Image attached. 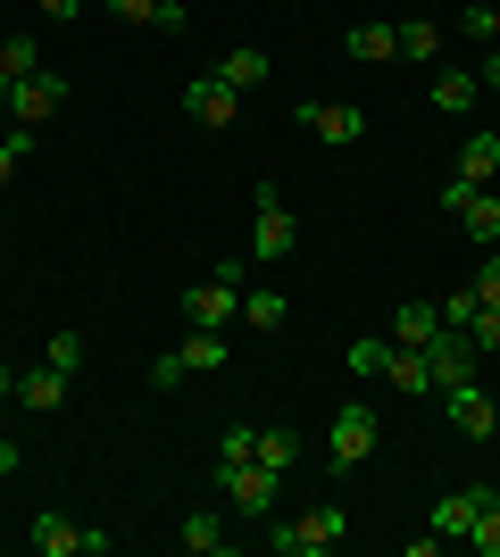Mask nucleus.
I'll use <instances>...</instances> for the list:
<instances>
[{
	"instance_id": "f257e3e1",
	"label": "nucleus",
	"mask_w": 500,
	"mask_h": 557,
	"mask_svg": "<svg viewBox=\"0 0 500 557\" xmlns=\"http://www.w3.org/2000/svg\"><path fill=\"white\" fill-rule=\"evenodd\" d=\"M292 250H301V216H292V200L276 184H259L251 191V258L276 267V258H292Z\"/></svg>"
},
{
	"instance_id": "f03ea898",
	"label": "nucleus",
	"mask_w": 500,
	"mask_h": 557,
	"mask_svg": "<svg viewBox=\"0 0 500 557\" xmlns=\"http://www.w3.org/2000/svg\"><path fill=\"white\" fill-rule=\"evenodd\" d=\"M342 541H351V516L342 508H309V516H292V524L267 516V549H284V557H333Z\"/></svg>"
},
{
	"instance_id": "7ed1b4c3",
	"label": "nucleus",
	"mask_w": 500,
	"mask_h": 557,
	"mask_svg": "<svg viewBox=\"0 0 500 557\" xmlns=\"http://www.w3.org/2000/svg\"><path fill=\"white\" fill-rule=\"evenodd\" d=\"M376 408H367V399H342V408H333V424H326V466L333 474H358V466L376 458Z\"/></svg>"
},
{
	"instance_id": "20e7f679",
	"label": "nucleus",
	"mask_w": 500,
	"mask_h": 557,
	"mask_svg": "<svg viewBox=\"0 0 500 557\" xmlns=\"http://www.w3.org/2000/svg\"><path fill=\"white\" fill-rule=\"evenodd\" d=\"M276 483H284V474H267L259 458L217 466V491H225V508H234V516H251V524H267V516H276Z\"/></svg>"
},
{
	"instance_id": "39448f33",
	"label": "nucleus",
	"mask_w": 500,
	"mask_h": 557,
	"mask_svg": "<svg viewBox=\"0 0 500 557\" xmlns=\"http://www.w3.org/2000/svg\"><path fill=\"white\" fill-rule=\"evenodd\" d=\"M442 209H451V225L467 233V242H476V250H500V200L484 184H442Z\"/></svg>"
},
{
	"instance_id": "423d86ee",
	"label": "nucleus",
	"mask_w": 500,
	"mask_h": 557,
	"mask_svg": "<svg viewBox=\"0 0 500 557\" xmlns=\"http://www.w3.org/2000/svg\"><path fill=\"white\" fill-rule=\"evenodd\" d=\"M242 317V292L225 275H200V283H184V325H200V333H225Z\"/></svg>"
},
{
	"instance_id": "0eeeda50",
	"label": "nucleus",
	"mask_w": 500,
	"mask_h": 557,
	"mask_svg": "<svg viewBox=\"0 0 500 557\" xmlns=\"http://www.w3.org/2000/svg\"><path fill=\"white\" fill-rule=\"evenodd\" d=\"M59 109H68V75H59V67L25 75L17 92H9V125H50Z\"/></svg>"
},
{
	"instance_id": "6e6552de",
	"label": "nucleus",
	"mask_w": 500,
	"mask_h": 557,
	"mask_svg": "<svg viewBox=\"0 0 500 557\" xmlns=\"http://www.w3.org/2000/svg\"><path fill=\"white\" fill-rule=\"evenodd\" d=\"M301 134H317L326 150H351L367 134V109H351V100H301Z\"/></svg>"
},
{
	"instance_id": "1a4fd4ad",
	"label": "nucleus",
	"mask_w": 500,
	"mask_h": 557,
	"mask_svg": "<svg viewBox=\"0 0 500 557\" xmlns=\"http://www.w3.org/2000/svg\"><path fill=\"white\" fill-rule=\"evenodd\" d=\"M492 499H500V483H467V491H442L426 524H434V533H442V541H467V524H476V516L492 508Z\"/></svg>"
},
{
	"instance_id": "9d476101",
	"label": "nucleus",
	"mask_w": 500,
	"mask_h": 557,
	"mask_svg": "<svg viewBox=\"0 0 500 557\" xmlns=\"http://www.w3.org/2000/svg\"><path fill=\"white\" fill-rule=\"evenodd\" d=\"M184 116H192V125H234V116H242V92L209 67V75H192V84H184Z\"/></svg>"
},
{
	"instance_id": "9b49d317",
	"label": "nucleus",
	"mask_w": 500,
	"mask_h": 557,
	"mask_svg": "<svg viewBox=\"0 0 500 557\" xmlns=\"http://www.w3.org/2000/svg\"><path fill=\"white\" fill-rule=\"evenodd\" d=\"M426 367H434V392H459V383H476V342L442 325V333L426 342Z\"/></svg>"
},
{
	"instance_id": "f8f14e48",
	"label": "nucleus",
	"mask_w": 500,
	"mask_h": 557,
	"mask_svg": "<svg viewBox=\"0 0 500 557\" xmlns=\"http://www.w3.org/2000/svg\"><path fill=\"white\" fill-rule=\"evenodd\" d=\"M84 533H93V524H75V516L42 508L34 524H25V549H34V557H84Z\"/></svg>"
},
{
	"instance_id": "ddd939ff",
	"label": "nucleus",
	"mask_w": 500,
	"mask_h": 557,
	"mask_svg": "<svg viewBox=\"0 0 500 557\" xmlns=\"http://www.w3.org/2000/svg\"><path fill=\"white\" fill-rule=\"evenodd\" d=\"M442 399H451V424L467 433V442H492L500 408H492V392H484V383H459V392H442Z\"/></svg>"
},
{
	"instance_id": "4468645a",
	"label": "nucleus",
	"mask_w": 500,
	"mask_h": 557,
	"mask_svg": "<svg viewBox=\"0 0 500 557\" xmlns=\"http://www.w3.org/2000/svg\"><path fill=\"white\" fill-rule=\"evenodd\" d=\"M342 50H351L358 67H383V59H401V34H392L383 17H358L351 34H342Z\"/></svg>"
},
{
	"instance_id": "2eb2a0df",
	"label": "nucleus",
	"mask_w": 500,
	"mask_h": 557,
	"mask_svg": "<svg viewBox=\"0 0 500 557\" xmlns=\"http://www.w3.org/2000/svg\"><path fill=\"white\" fill-rule=\"evenodd\" d=\"M68 383H75V374H59V367H50V358H42V367H34V374H17V408H34V417H50V408H68Z\"/></svg>"
},
{
	"instance_id": "dca6fc26",
	"label": "nucleus",
	"mask_w": 500,
	"mask_h": 557,
	"mask_svg": "<svg viewBox=\"0 0 500 557\" xmlns=\"http://www.w3.org/2000/svg\"><path fill=\"white\" fill-rule=\"evenodd\" d=\"M476 100H484L476 67H442V75H434V109H442V116H467Z\"/></svg>"
},
{
	"instance_id": "f3484780",
	"label": "nucleus",
	"mask_w": 500,
	"mask_h": 557,
	"mask_svg": "<svg viewBox=\"0 0 500 557\" xmlns=\"http://www.w3.org/2000/svg\"><path fill=\"white\" fill-rule=\"evenodd\" d=\"M301 458H309V442H301L292 424H259V466H267V474H292Z\"/></svg>"
},
{
	"instance_id": "a211bd4d",
	"label": "nucleus",
	"mask_w": 500,
	"mask_h": 557,
	"mask_svg": "<svg viewBox=\"0 0 500 557\" xmlns=\"http://www.w3.org/2000/svg\"><path fill=\"white\" fill-rule=\"evenodd\" d=\"M184 549H192V557H225V549H234L225 516H217V508H192V516H184Z\"/></svg>"
},
{
	"instance_id": "6ab92c4d",
	"label": "nucleus",
	"mask_w": 500,
	"mask_h": 557,
	"mask_svg": "<svg viewBox=\"0 0 500 557\" xmlns=\"http://www.w3.org/2000/svg\"><path fill=\"white\" fill-rule=\"evenodd\" d=\"M500 175V134H467L459 141V184H492Z\"/></svg>"
},
{
	"instance_id": "aec40b11",
	"label": "nucleus",
	"mask_w": 500,
	"mask_h": 557,
	"mask_svg": "<svg viewBox=\"0 0 500 557\" xmlns=\"http://www.w3.org/2000/svg\"><path fill=\"white\" fill-rule=\"evenodd\" d=\"M434 333H442V308H434V300H408L401 317H392V342H401V349H426Z\"/></svg>"
},
{
	"instance_id": "412c9836",
	"label": "nucleus",
	"mask_w": 500,
	"mask_h": 557,
	"mask_svg": "<svg viewBox=\"0 0 500 557\" xmlns=\"http://www.w3.org/2000/svg\"><path fill=\"white\" fill-rule=\"evenodd\" d=\"M383 383H392V392H434L426 349H401V342H392V358H383Z\"/></svg>"
},
{
	"instance_id": "4be33fe9",
	"label": "nucleus",
	"mask_w": 500,
	"mask_h": 557,
	"mask_svg": "<svg viewBox=\"0 0 500 557\" xmlns=\"http://www.w3.org/2000/svg\"><path fill=\"white\" fill-rule=\"evenodd\" d=\"M217 75H225L234 92H259L267 75H276V59H267V50H225V59H217Z\"/></svg>"
},
{
	"instance_id": "5701e85b",
	"label": "nucleus",
	"mask_w": 500,
	"mask_h": 557,
	"mask_svg": "<svg viewBox=\"0 0 500 557\" xmlns=\"http://www.w3.org/2000/svg\"><path fill=\"white\" fill-rule=\"evenodd\" d=\"M0 75H9V84L42 75V42H34V34H0Z\"/></svg>"
},
{
	"instance_id": "b1692460",
	"label": "nucleus",
	"mask_w": 500,
	"mask_h": 557,
	"mask_svg": "<svg viewBox=\"0 0 500 557\" xmlns=\"http://www.w3.org/2000/svg\"><path fill=\"white\" fill-rule=\"evenodd\" d=\"M34 134H42V125H0V191L17 184V166H25V150H34Z\"/></svg>"
},
{
	"instance_id": "393cba45",
	"label": "nucleus",
	"mask_w": 500,
	"mask_h": 557,
	"mask_svg": "<svg viewBox=\"0 0 500 557\" xmlns=\"http://www.w3.org/2000/svg\"><path fill=\"white\" fill-rule=\"evenodd\" d=\"M292 317V300L284 292H242V325H259V333H276Z\"/></svg>"
},
{
	"instance_id": "a878e982",
	"label": "nucleus",
	"mask_w": 500,
	"mask_h": 557,
	"mask_svg": "<svg viewBox=\"0 0 500 557\" xmlns=\"http://www.w3.org/2000/svg\"><path fill=\"white\" fill-rule=\"evenodd\" d=\"M401 34V59H442V25L434 17H408V25H392Z\"/></svg>"
},
{
	"instance_id": "bb28decb",
	"label": "nucleus",
	"mask_w": 500,
	"mask_h": 557,
	"mask_svg": "<svg viewBox=\"0 0 500 557\" xmlns=\"http://www.w3.org/2000/svg\"><path fill=\"white\" fill-rule=\"evenodd\" d=\"M50 367L59 374H84V358H93V342H84V333H50V349H42Z\"/></svg>"
},
{
	"instance_id": "cd10ccee",
	"label": "nucleus",
	"mask_w": 500,
	"mask_h": 557,
	"mask_svg": "<svg viewBox=\"0 0 500 557\" xmlns=\"http://www.w3.org/2000/svg\"><path fill=\"white\" fill-rule=\"evenodd\" d=\"M383 358H392V333H358L351 342V374H383Z\"/></svg>"
},
{
	"instance_id": "c85d7f7f",
	"label": "nucleus",
	"mask_w": 500,
	"mask_h": 557,
	"mask_svg": "<svg viewBox=\"0 0 500 557\" xmlns=\"http://www.w3.org/2000/svg\"><path fill=\"white\" fill-rule=\"evenodd\" d=\"M242 458H259V433H251V424H225V433H217V466H242Z\"/></svg>"
},
{
	"instance_id": "c756f323",
	"label": "nucleus",
	"mask_w": 500,
	"mask_h": 557,
	"mask_svg": "<svg viewBox=\"0 0 500 557\" xmlns=\"http://www.w3.org/2000/svg\"><path fill=\"white\" fill-rule=\"evenodd\" d=\"M467 549H484V557H500V499L492 508L476 516V524H467Z\"/></svg>"
},
{
	"instance_id": "7c9ffc66",
	"label": "nucleus",
	"mask_w": 500,
	"mask_h": 557,
	"mask_svg": "<svg viewBox=\"0 0 500 557\" xmlns=\"http://www.w3.org/2000/svg\"><path fill=\"white\" fill-rule=\"evenodd\" d=\"M459 34L492 50V42H500V34H492V0H476V9H459Z\"/></svg>"
},
{
	"instance_id": "2f4dec72",
	"label": "nucleus",
	"mask_w": 500,
	"mask_h": 557,
	"mask_svg": "<svg viewBox=\"0 0 500 557\" xmlns=\"http://www.w3.org/2000/svg\"><path fill=\"white\" fill-rule=\"evenodd\" d=\"M434 308H442V325H451V333H467V325H476V292H451V300H434Z\"/></svg>"
},
{
	"instance_id": "473e14b6",
	"label": "nucleus",
	"mask_w": 500,
	"mask_h": 557,
	"mask_svg": "<svg viewBox=\"0 0 500 557\" xmlns=\"http://www.w3.org/2000/svg\"><path fill=\"white\" fill-rule=\"evenodd\" d=\"M484 308H500V250H484V267H476V283H467Z\"/></svg>"
},
{
	"instance_id": "72a5a7b5",
	"label": "nucleus",
	"mask_w": 500,
	"mask_h": 557,
	"mask_svg": "<svg viewBox=\"0 0 500 557\" xmlns=\"http://www.w3.org/2000/svg\"><path fill=\"white\" fill-rule=\"evenodd\" d=\"M467 342H476V349H500V308H476V325H467Z\"/></svg>"
},
{
	"instance_id": "f704fd0d",
	"label": "nucleus",
	"mask_w": 500,
	"mask_h": 557,
	"mask_svg": "<svg viewBox=\"0 0 500 557\" xmlns=\"http://www.w3.org/2000/svg\"><path fill=\"white\" fill-rule=\"evenodd\" d=\"M109 9H118L125 25H159V9H167V0H109Z\"/></svg>"
},
{
	"instance_id": "c9c22d12",
	"label": "nucleus",
	"mask_w": 500,
	"mask_h": 557,
	"mask_svg": "<svg viewBox=\"0 0 500 557\" xmlns=\"http://www.w3.org/2000/svg\"><path fill=\"white\" fill-rule=\"evenodd\" d=\"M476 84H484V92H500V42H492V50L476 59Z\"/></svg>"
},
{
	"instance_id": "e433bc0d",
	"label": "nucleus",
	"mask_w": 500,
	"mask_h": 557,
	"mask_svg": "<svg viewBox=\"0 0 500 557\" xmlns=\"http://www.w3.org/2000/svg\"><path fill=\"white\" fill-rule=\"evenodd\" d=\"M34 9H42L50 25H68V17H84V0H34Z\"/></svg>"
},
{
	"instance_id": "4c0bfd02",
	"label": "nucleus",
	"mask_w": 500,
	"mask_h": 557,
	"mask_svg": "<svg viewBox=\"0 0 500 557\" xmlns=\"http://www.w3.org/2000/svg\"><path fill=\"white\" fill-rule=\"evenodd\" d=\"M0 399H17V367L9 358H0Z\"/></svg>"
},
{
	"instance_id": "58836bf2",
	"label": "nucleus",
	"mask_w": 500,
	"mask_h": 557,
	"mask_svg": "<svg viewBox=\"0 0 500 557\" xmlns=\"http://www.w3.org/2000/svg\"><path fill=\"white\" fill-rule=\"evenodd\" d=\"M9 92H17V84H9V75H0V125H9Z\"/></svg>"
},
{
	"instance_id": "ea45409f",
	"label": "nucleus",
	"mask_w": 500,
	"mask_h": 557,
	"mask_svg": "<svg viewBox=\"0 0 500 557\" xmlns=\"http://www.w3.org/2000/svg\"><path fill=\"white\" fill-rule=\"evenodd\" d=\"M492 34H500V0H492Z\"/></svg>"
},
{
	"instance_id": "a19ab883",
	"label": "nucleus",
	"mask_w": 500,
	"mask_h": 557,
	"mask_svg": "<svg viewBox=\"0 0 500 557\" xmlns=\"http://www.w3.org/2000/svg\"><path fill=\"white\" fill-rule=\"evenodd\" d=\"M0 408H9V399H0Z\"/></svg>"
}]
</instances>
